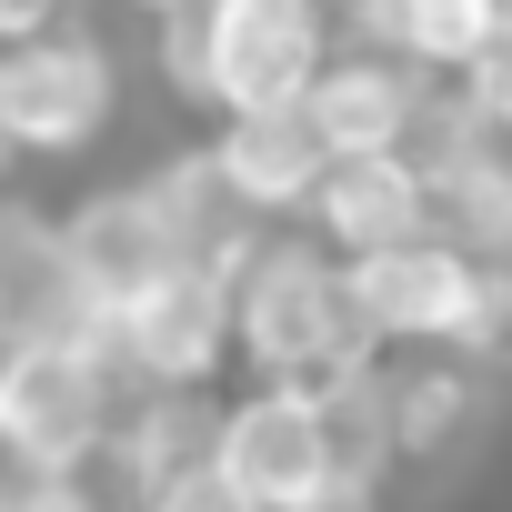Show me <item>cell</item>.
<instances>
[{"label":"cell","instance_id":"1","mask_svg":"<svg viewBox=\"0 0 512 512\" xmlns=\"http://www.w3.org/2000/svg\"><path fill=\"white\" fill-rule=\"evenodd\" d=\"M332 61H342L332 0H191V11L151 21V71L191 121L312 111Z\"/></svg>","mask_w":512,"mask_h":512},{"label":"cell","instance_id":"2","mask_svg":"<svg viewBox=\"0 0 512 512\" xmlns=\"http://www.w3.org/2000/svg\"><path fill=\"white\" fill-rule=\"evenodd\" d=\"M241 372L302 382V392H342V382L382 372V342L362 322V282L322 231H272L241 262Z\"/></svg>","mask_w":512,"mask_h":512},{"label":"cell","instance_id":"3","mask_svg":"<svg viewBox=\"0 0 512 512\" xmlns=\"http://www.w3.org/2000/svg\"><path fill=\"white\" fill-rule=\"evenodd\" d=\"M131 382L101 342H0V482H101Z\"/></svg>","mask_w":512,"mask_h":512},{"label":"cell","instance_id":"4","mask_svg":"<svg viewBox=\"0 0 512 512\" xmlns=\"http://www.w3.org/2000/svg\"><path fill=\"white\" fill-rule=\"evenodd\" d=\"M111 131H121V51L101 41V21L0 51V161L11 171L91 161Z\"/></svg>","mask_w":512,"mask_h":512},{"label":"cell","instance_id":"5","mask_svg":"<svg viewBox=\"0 0 512 512\" xmlns=\"http://www.w3.org/2000/svg\"><path fill=\"white\" fill-rule=\"evenodd\" d=\"M101 352L131 392H221L241 372V272L181 262L101 322Z\"/></svg>","mask_w":512,"mask_h":512},{"label":"cell","instance_id":"6","mask_svg":"<svg viewBox=\"0 0 512 512\" xmlns=\"http://www.w3.org/2000/svg\"><path fill=\"white\" fill-rule=\"evenodd\" d=\"M362 282V322L382 352H472L482 342V312H492V282L502 262H482V251H462L452 231L412 241V251H382V262H352Z\"/></svg>","mask_w":512,"mask_h":512},{"label":"cell","instance_id":"7","mask_svg":"<svg viewBox=\"0 0 512 512\" xmlns=\"http://www.w3.org/2000/svg\"><path fill=\"white\" fill-rule=\"evenodd\" d=\"M262 512H302L352 452H342V412L332 392H302V382H241L221 402V452H211Z\"/></svg>","mask_w":512,"mask_h":512},{"label":"cell","instance_id":"8","mask_svg":"<svg viewBox=\"0 0 512 512\" xmlns=\"http://www.w3.org/2000/svg\"><path fill=\"white\" fill-rule=\"evenodd\" d=\"M61 241H71V272L91 292V312L111 322L131 292H151L161 272H181L191 251H181V221H171V191L161 171H131V181H101L61 211Z\"/></svg>","mask_w":512,"mask_h":512},{"label":"cell","instance_id":"9","mask_svg":"<svg viewBox=\"0 0 512 512\" xmlns=\"http://www.w3.org/2000/svg\"><path fill=\"white\" fill-rule=\"evenodd\" d=\"M201 151H211L221 191L262 221V231H302L312 201H322V181L342 171V151L322 141L312 111H241V121H211Z\"/></svg>","mask_w":512,"mask_h":512},{"label":"cell","instance_id":"10","mask_svg":"<svg viewBox=\"0 0 512 512\" xmlns=\"http://www.w3.org/2000/svg\"><path fill=\"white\" fill-rule=\"evenodd\" d=\"M432 111H442V81L412 71L402 51H382V41H352V51L322 71V91H312V121H322V141H332L342 161L422 151Z\"/></svg>","mask_w":512,"mask_h":512},{"label":"cell","instance_id":"11","mask_svg":"<svg viewBox=\"0 0 512 512\" xmlns=\"http://www.w3.org/2000/svg\"><path fill=\"white\" fill-rule=\"evenodd\" d=\"M302 231H322L342 262H382V251H412V241L442 231V191H432V171H422L412 151L342 161V171L322 181V201H312Z\"/></svg>","mask_w":512,"mask_h":512},{"label":"cell","instance_id":"12","mask_svg":"<svg viewBox=\"0 0 512 512\" xmlns=\"http://www.w3.org/2000/svg\"><path fill=\"white\" fill-rule=\"evenodd\" d=\"M221 402H231V392H131L121 442H111V462H101V492H111L121 512H141L151 492H171L181 472H201V462L221 452Z\"/></svg>","mask_w":512,"mask_h":512},{"label":"cell","instance_id":"13","mask_svg":"<svg viewBox=\"0 0 512 512\" xmlns=\"http://www.w3.org/2000/svg\"><path fill=\"white\" fill-rule=\"evenodd\" d=\"M372 21H382V51H402L442 91H462L492 51H512V0H372Z\"/></svg>","mask_w":512,"mask_h":512},{"label":"cell","instance_id":"14","mask_svg":"<svg viewBox=\"0 0 512 512\" xmlns=\"http://www.w3.org/2000/svg\"><path fill=\"white\" fill-rule=\"evenodd\" d=\"M472 422H482V362L462 352L392 362V462H442Z\"/></svg>","mask_w":512,"mask_h":512},{"label":"cell","instance_id":"15","mask_svg":"<svg viewBox=\"0 0 512 512\" xmlns=\"http://www.w3.org/2000/svg\"><path fill=\"white\" fill-rule=\"evenodd\" d=\"M141 512H262V502H251V492H241L221 462H201V472H181L171 492H151Z\"/></svg>","mask_w":512,"mask_h":512},{"label":"cell","instance_id":"16","mask_svg":"<svg viewBox=\"0 0 512 512\" xmlns=\"http://www.w3.org/2000/svg\"><path fill=\"white\" fill-rule=\"evenodd\" d=\"M0 512H121L101 482H0Z\"/></svg>","mask_w":512,"mask_h":512},{"label":"cell","instance_id":"17","mask_svg":"<svg viewBox=\"0 0 512 512\" xmlns=\"http://www.w3.org/2000/svg\"><path fill=\"white\" fill-rule=\"evenodd\" d=\"M302 512H392V472H372V462H342Z\"/></svg>","mask_w":512,"mask_h":512},{"label":"cell","instance_id":"18","mask_svg":"<svg viewBox=\"0 0 512 512\" xmlns=\"http://www.w3.org/2000/svg\"><path fill=\"white\" fill-rule=\"evenodd\" d=\"M71 21H91L81 0H0V51H21V41H51V31H71Z\"/></svg>","mask_w":512,"mask_h":512},{"label":"cell","instance_id":"19","mask_svg":"<svg viewBox=\"0 0 512 512\" xmlns=\"http://www.w3.org/2000/svg\"><path fill=\"white\" fill-rule=\"evenodd\" d=\"M462 101H472V111H482V131L512 151V51H492V61L462 81Z\"/></svg>","mask_w":512,"mask_h":512},{"label":"cell","instance_id":"20","mask_svg":"<svg viewBox=\"0 0 512 512\" xmlns=\"http://www.w3.org/2000/svg\"><path fill=\"white\" fill-rule=\"evenodd\" d=\"M131 11H141V21H171V11H191V0H131Z\"/></svg>","mask_w":512,"mask_h":512}]
</instances>
